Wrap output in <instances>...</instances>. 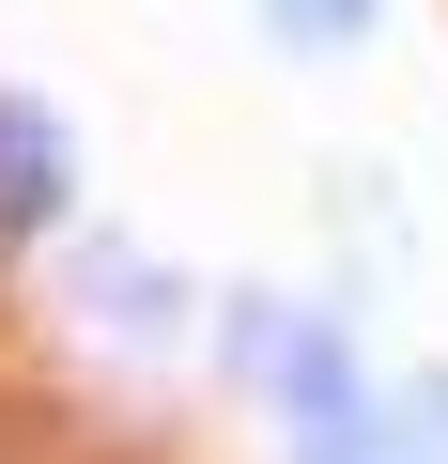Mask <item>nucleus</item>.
I'll return each mask as SVG.
<instances>
[{"label": "nucleus", "mask_w": 448, "mask_h": 464, "mask_svg": "<svg viewBox=\"0 0 448 464\" xmlns=\"http://www.w3.org/2000/svg\"><path fill=\"white\" fill-rule=\"evenodd\" d=\"M216 341H233V372L294 418V433H325V418H356V402H386L371 372H356V341L325 325V310H294V295H233L216 310Z\"/></svg>", "instance_id": "f257e3e1"}, {"label": "nucleus", "mask_w": 448, "mask_h": 464, "mask_svg": "<svg viewBox=\"0 0 448 464\" xmlns=\"http://www.w3.org/2000/svg\"><path fill=\"white\" fill-rule=\"evenodd\" d=\"M62 217H78V140H62L47 93L0 78V248H47Z\"/></svg>", "instance_id": "f03ea898"}, {"label": "nucleus", "mask_w": 448, "mask_h": 464, "mask_svg": "<svg viewBox=\"0 0 448 464\" xmlns=\"http://www.w3.org/2000/svg\"><path fill=\"white\" fill-rule=\"evenodd\" d=\"M78 295H93L109 325H170V310H186V279H170L155 248H78Z\"/></svg>", "instance_id": "7ed1b4c3"}, {"label": "nucleus", "mask_w": 448, "mask_h": 464, "mask_svg": "<svg viewBox=\"0 0 448 464\" xmlns=\"http://www.w3.org/2000/svg\"><path fill=\"white\" fill-rule=\"evenodd\" d=\"M294 464H433L386 402H356V418H325V433H294Z\"/></svg>", "instance_id": "20e7f679"}, {"label": "nucleus", "mask_w": 448, "mask_h": 464, "mask_svg": "<svg viewBox=\"0 0 448 464\" xmlns=\"http://www.w3.org/2000/svg\"><path fill=\"white\" fill-rule=\"evenodd\" d=\"M263 32H279V47H371L386 0H263Z\"/></svg>", "instance_id": "39448f33"}]
</instances>
